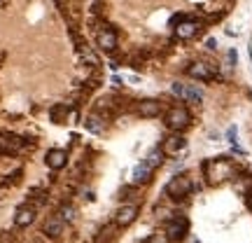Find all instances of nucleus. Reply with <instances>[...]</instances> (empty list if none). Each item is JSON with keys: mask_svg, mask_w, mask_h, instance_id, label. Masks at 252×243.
<instances>
[{"mask_svg": "<svg viewBox=\"0 0 252 243\" xmlns=\"http://www.w3.org/2000/svg\"><path fill=\"white\" fill-rule=\"evenodd\" d=\"M44 236L47 239H59L63 232H65V220H63L61 215H56V218H49V220L44 222Z\"/></svg>", "mask_w": 252, "mask_h": 243, "instance_id": "9d476101", "label": "nucleus"}, {"mask_svg": "<svg viewBox=\"0 0 252 243\" xmlns=\"http://www.w3.org/2000/svg\"><path fill=\"white\" fill-rule=\"evenodd\" d=\"M70 108L65 106V103H61V106H56L52 110V119L56 122V124H63V122H70Z\"/></svg>", "mask_w": 252, "mask_h": 243, "instance_id": "6ab92c4d", "label": "nucleus"}, {"mask_svg": "<svg viewBox=\"0 0 252 243\" xmlns=\"http://www.w3.org/2000/svg\"><path fill=\"white\" fill-rule=\"evenodd\" d=\"M23 148V140L17 136H0V155H14Z\"/></svg>", "mask_w": 252, "mask_h": 243, "instance_id": "4468645a", "label": "nucleus"}, {"mask_svg": "<svg viewBox=\"0 0 252 243\" xmlns=\"http://www.w3.org/2000/svg\"><path fill=\"white\" fill-rule=\"evenodd\" d=\"M75 213H77V211H75L73 206H63L61 211H59V215H61L65 222H73L75 220Z\"/></svg>", "mask_w": 252, "mask_h": 243, "instance_id": "412c9836", "label": "nucleus"}, {"mask_svg": "<svg viewBox=\"0 0 252 243\" xmlns=\"http://www.w3.org/2000/svg\"><path fill=\"white\" fill-rule=\"evenodd\" d=\"M185 148H187V140L180 136V133H173V136H168L166 140H164V145H161L164 155H168V157H178L180 152H185Z\"/></svg>", "mask_w": 252, "mask_h": 243, "instance_id": "0eeeda50", "label": "nucleus"}, {"mask_svg": "<svg viewBox=\"0 0 252 243\" xmlns=\"http://www.w3.org/2000/svg\"><path fill=\"white\" fill-rule=\"evenodd\" d=\"M185 101L189 103H194V106H201V101H203V91L196 89L194 85H185V96H182Z\"/></svg>", "mask_w": 252, "mask_h": 243, "instance_id": "a211bd4d", "label": "nucleus"}, {"mask_svg": "<svg viewBox=\"0 0 252 243\" xmlns=\"http://www.w3.org/2000/svg\"><path fill=\"white\" fill-rule=\"evenodd\" d=\"M189 122H191V115H189L187 108L175 106L166 112V127L170 129V131H182V129L189 127Z\"/></svg>", "mask_w": 252, "mask_h": 243, "instance_id": "f03ea898", "label": "nucleus"}, {"mask_svg": "<svg viewBox=\"0 0 252 243\" xmlns=\"http://www.w3.org/2000/svg\"><path fill=\"white\" fill-rule=\"evenodd\" d=\"M145 161H147V164H149V166H152L154 171H157L159 166H161V161H164V150H161V148H159V150H152V152L147 155Z\"/></svg>", "mask_w": 252, "mask_h": 243, "instance_id": "aec40b11", "label": "nucleus"}, {"mask_svg": "<svg viewBox=\"0 0 252 243\" xmlns=\"http://www.w3.org/2000/svg\"><path fill=\"white\" fill-rule=\"evenodd\" d=\"M84 127H86V131L89 133H103L105 131V117L103 115H98V112H91V115L84 119Z\"/></svg>", "mask_w": 252, "mask_h": 243, "instance_id": "2eb2a0df", "label": "nucleus"}, {"mask_svg": "<svg viewBox=\"0 0 252 243\" xmlns=\"http://www.w3.org/2000/svg\"><path fill=\"white\" fill-rule=\"evenodd\" d=\"M189 77H194V80H201V82H210V80H215V68L210 64H203V61H196V64H191L187 68Z\"/></svg>", "mask_w": 252, "mask_h": 243, "instance_id": "423d86ee", "label": "nucleus"}, {"mask_svg": "<svg viewBox=\"0 0 252 243\" xmlns=\"http://www.w3.org/2000/svg\"><path fill=\"white\" fill-rule=\"evenodd\" d=\"M215 44H217V43H215V40H212V38H210V40H206V47H208L210 52H212V49H215Z\"/></svg>", "mask_w": 252, "mask_h": 243, "instance_id": "a878e982", "label": "nucleus"}, {"mask_svg": "<svg viewBox=\"0 0 252 243\" xmlns=\"http://www.w3.org/2000/svg\"><path fill=\"white\" fill-rule=\"evenodd\" d=\"M227 138H229V143L236 148V127H231L229 131H227Z\"/></svg>", "mask_w": 252, "mask_h": 243, "instance_id": "5701e85b", "label": "nucleus"}, {"mask_svg": "<svg viewBox=\"0 0 252 243\" xmlns=\"http://www.w3.org/2000/svg\"><path fill=\"white\" fill-rule=\"evenodd\" d=\"M152 173H154V169H152L147 161H140L136 166V171H133V182H136V185H143V182H147V180L152 178Z\"/></svg>", "mask_w": 252, "mask_h": 243, "instance_id": "f3484780", "label": "nucleus"}, {"mask_svg": "<svg viewBox=\"0 0 252 243\" xmlns=\"http://www.w3.org/2000/svg\"><path fill=\"white\" fill-rule=\"evenodd\" d=\"M65 161H68V155H65V150H49L47 152V166L52 171H59L65 166Z\"/></svg>", "mask_w": 252, "mask_h": 243, "instance_id": "dca6fc26", "label": "nucleus"}, {"mask_svg": "<svg viewBox=\"0 0 252 243\" xmlns=\"http://www.w3.org/2000/svg\"><path fill=\"white\" fill-rule=\"evenodd\" d=\"M173 94L182 98V96H185V85H182V82H175V85H173Z\"/></svg>", "mask_w": 252, "mask_h": 243, "instance_id": "4be33fe9", "label": "nucleus"}, {"mask_svg": "<svg viewBox=\"0 0 252 243\" xmlns=\"http://www.w3.org/2000/svg\"><path fill=\"white\" fill-rule=\"evenodd\" d=\"M75 43H77V52H80V56H82V61L86 66H91V68H98L101 66V61H98V56H96V52L89 47V44H84L77 35H75Z\"/></svg>", "mask_w": 252, "mask_h": 243, "instance_id": "f8f14e48", "label": "nucleus"}, {"mask_svg": "<svg viewBox=\"0 0 252 243\" xmlns=\"http://www.w3.org/2000/svg\"><path fill=\"white\" fill-rule=\"evenodd\" d=\"M191 187H194V185H191V178L182 173V176H175V178L166 185V194L170 199H185L189 192H191Z\"/></svg>", "mask_w": 252, "mask_h": 243, "instance_id": "7ed1b4c3", "label": "nucleus"}, {"mask_svg": "<svg viewBox=\"0 0 252 243\" xmlns=\"http://www.w3.org/2000/svg\"><path fill=\"white\" fill-rule=\"evenodd\" d=\"M173 28H175V38H178V40H191V38L201 31V22L189 19V17H182Z\"/></svg>", "mask_w": 252, "mask_h": 243, "instance_id": "39448f33", "label": "nucleus"}, {"mask_svg": "<svg viewBox=\"0 0 252 243\" xmlns=\"http://www.w3.org/2000/svg\"><path fill=\"white\" fill-rule=\"evenodd\" d=\"M138 115L140 117H159L161 115V103L154 98H145V101H138Z\"/></svg>", "mask_w": 252, "mask_h": 243, "instance_id": "9b49d317", "label": "nucleus"}, {"mask_svg": "<svg viewBox=\"0 0 252 243\" xmlns=\"http://www.w3.org/2000/svg\"><path fill=\"white\" fill-rule=\"evenodd\" d=\"M96 43H98V47H101L103 52H115L117 49V33L112 31V28L103 26V28L98 31V35H96Z\"/></svg>", "mask_w": 252, "mask_h": 243, "instance_id": "6e6552de", "label": "nucleus"}, {"mask_svg": "<svg viewBox=\"0 0 252 243\" xmlns=\"http://www.w3.org/2000/svg\"><path fill=\"white\" fill-rule=\"evenodd\" d=\"M245 203H248V208L252 211V190L248 192V194H245Z\"/></svg>", "mask_w": 252, "mask_h": 243, "instance_id": "393cba45", "label": "nucleus"}, {"mask_svg": "<svg viewBox=\"0 0 252 243\" xmlns=\"http://www.w3.org/2000/svg\"><path fill=\"white\" fill-rule=\"evenodd\" d=\"M126 82H131V85H140L143 80H140L138 75H126Z\"/></svg>", "mask_w": 252, "mask_h": 243, "instance_id": "b1692460", "label": "nucleus"}, {"mask_svg": "<svg viewBox=\"0 0 252 243\" xmlns=\"http://www.w3.org/2000/svg\"><path fill=\"white\" fill-rule=\"evenodd\" d=\"M136 218H138V206H133V203H126V206H122V208L115 213L117 227H128Z\"/></svg>", "mask_w": 252, "mask_h": 243, "instance_id": "1a4fd4ad", "label": "nucleus"}, {"mask_svg": "<svg viewBox=\"0 0 252 243\" xmlns=\"http://www.w3.org/2000/svg\"><path fill=\"white\" fill-rule=\"evenodd\" d=\"M231 161L227 157H220V159H210L203 164V173H206V180H208L210 185H220L222 180H227L231 176Z\"/></svg>", "mask_w": 252, "mask_h": 243, "instance_id": "f257e3e1", "label": "nucleus"}, {"mask_svg": "<svg viewBox=\"0 0 252 243\" xmlns=\"http://www.w3.org/2000/svg\"><path fill=\"white\" fill-rule=\"evenodd\" d=\"M189 229V222L185 215H175V218H170L166 222V239L168 241H180V239H185V234Z\"/></svg>", "mask_w": 252, "mask_h": 243, "instance_id": "20e7f679", "label": "nucleus"}, {"mask_svg": "<svg viewBox=\"0 0 252 243\" xmlns=\"http://www.w3.org/2000/svg\"><path fill=\"white\" fill-rule=\"evenodd\" d=\"M33 220H35V208H33V206H19L17 213H14V224L21 227V229L33 224Z\"/></svg>", "mask_w": 252, "mask_h": 243, "instance_id": "ddd939ff", "label": "nucleus"}]
</instances>
